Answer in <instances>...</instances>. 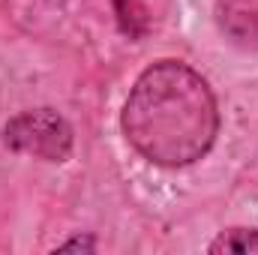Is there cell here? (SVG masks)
Returning a JSON list of instances; mask_svg holds the SVG:
<instances>
[{
	"instance_id": "cell-1",
	"label": "cell",
	"mask_w": 258,
	"mask_h": 255,
	"mask_svg": "<svg viewBox=\"0 0 258 255\" xmlns=\"http://www.w3.org/2000/svg\"><path fill=\"white\" fill-rule=\"evenodd\" d=\"M126 141L153 165L183 168L216 141L219 108L210 84L180 60H156L132 84L120 114Z\"/></svg>"
},
{
	"instance_id": "cell-2",
	"label": "cell",
	"mask_w": 258,
	"mask_h": 255,
	"mask_svg": "<svg viewBox=\"0 0 258 255\" xmlns=\"http://www.w3.org/2000/svg\"><path fill=\"white\" fill-rule=\"evenodd\" d=\"M3 141L15 153L42 162H66L72 153V126L51 108H30L6 123Z\"/></svg>"
},
{
	"instance_id": "cell-3",
	"label": "cell",
	"mask_w": 258,
	"mask_h": 255,
	"mask_svg": "<svg viewBox=\"0 0 258 255\" xmlns=\"http://www.w3.org/2000/svg\"><path fill=\"white\" fill-rule=\"evenodd\" d=\"M216 21L234 45L258 51V0H216Z\"/></svg>"
},
{
	"instance_id": "cell-4",
	"label": "cell",
	"mask_w": 258,
	"mask_h": 255,
	"mask_svg": "<svg viewBox=\"0 0 258 255\" xmlns=\"http://www.w3.org/2000/svg\"><path fill=\"white\" fill-rule=\"evenodd\" d=\"M165 0H117V21L132 39H141L156 18H162Z\"/></svg>"
},
{
	"instance_id": "cell-5",
	"label": "cell",
	"mask_w": 258,
	"mask_h": 255,
	"mask_svg": "<svg viewBox=\"0 0 258 255\" xmlns=\"http://www.w3.org/2000/svg\"><path fill=\"white\" fill-rule=\"evenodd\" d=\"M207 252L213 255H258V228H225L210 240Z\"/></svg>"
},
{
	"instance_id": "cell-6",
	"label": "cell",
	"mask_w": 258,
	"mask_h": 255,
	"mask_svg": "<svg viewBox=\"0 0 258 255\" xmlns=\"http://www.w3.org/2000/svg\"><path fill=\"white\" fill-rule=\"evenodd\" d=\"M96 249V240L93 237H72L57 246V252H93Z\"/></svg>"
}]
</instances>
